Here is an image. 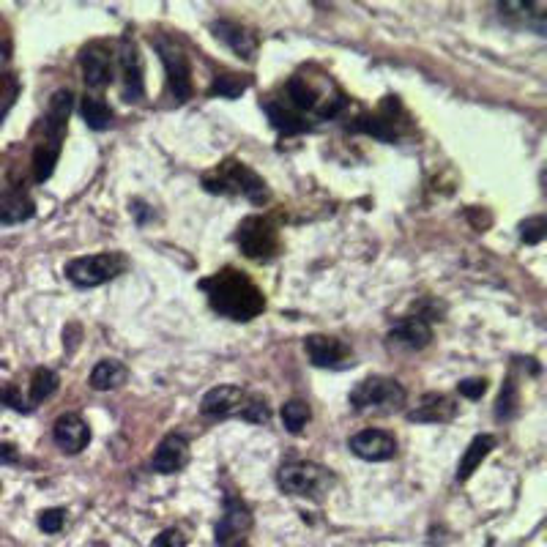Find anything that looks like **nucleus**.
I'll list each match as a JSON object with an SVG mask.
<instances>
[{
  "mask_svg": "<svg viewBox=\"0 0 547 547\" xmlns=\"http://www.w3.org/2000/svg\"><path fill=\"white\" fill-rule=\"evenodd\" d=\"M126 378H129V370L118 359H104L93 367L91 372V386L96 392H110V389H118L124 386Z\"/></svg>",
  "mask_w": 547,
  "mask_h": 547,
  "instance_id": "nucleus-21",
  "label": "nucleus"
},
{
  "mask_svg": "<svg viewBox=\"0 0 547 547\" xmlns=\"http://www.w3.org/2000/svg\"><path fill=\"white\" fill-rule=\"evenodd\" d=\"M58 392V375L47 367H39L31 378V403H44Z\"/></svg>",
  "mask_w": 547,
  "mask_h": 547,
  "instance_id": "nucleus-25",
  "label": "nucleus"
},
{
  "mask_svg": "<svg viewBox=\"0 0 547 547\" xmlns=\"http://www.w3.org/2000/svg\"><path fill=\"white\" fill-rule=\"evenodd\" d=\"M126 271V258L118 252H99L88 258H77L66 266V277L77 288H99L104 282H110L118 274Z\"/></svg>",
  "mask_w": 547,
  "mask_h": 547,
  "instance_id": "nucleus-3",
  "label": "nucleus"
},
{
  "mask_svg": "<svg viewBox=\"0 0 547 547\" xmlns=\"http://www.w3.org/2000/svg\"><path fill=\"white\" fill-rule=\"evenodd\" d=\"M80 113H83V121L91 126L93 132H102V129H107L110 121H113V110H110L102 99H93V96H85Z\"/></svg>",
  "mask_w": 547,
  "mask_h": 547,
  "instance_id": "nucleus-24",
  "label": "nucleus"
},
{
  "mask_svg": "<svg viewBox=\"0 0 547 547\" xmlns=\"http://www.w3.org/2000/svg\"><path fill=\"white\" fill-rule=\"evenodd\" d=\"M241 416L247 419V422H255V424H263V422H269V405L263 403V400H255V403H249L244 405V411H241Z\"/></svg>",
  "mask_w": 547,
  "mask_h": 547,
  "instance_id": "nucleus-35",
  "label": "nucleus"
},
{
  "mask_svg": "<svg viewBox=\"0 0 547 547\" xmlns=\"http://www.w3.org/2000/svg\"><path fill=\"white\" fill-rule=\"evenodd\" d=\"M403 403V386L392 378H381V375L364 378L351 392V405L356 411H397Z\"/></svg>",
  "mask_w": 547,
  "mask_h": 547,
  "instance_id": "nucleus-4",
  "label": "nucleus"
},
{
  "mask_svg": "<svg viewBox=\"0 0 547 547\" xmlns=\"http://www.w3.org/2000/svg\"><path fill=\"white\" fill-rule=\"evenodd\" d=\"M200 288L208 293L211 307L230 320H252L266 310V299L258 285L236 269H222L214 277L200 282Z\"/></svg>",
  "mask_w": 547,
  "mask_h": 547,
  "instance_id": "nucleus-1",
  "label": "nucleus"
},
{
  "mask_svg": "<svg viewBox=\"0 0 547 547\" xmlns=\"http://www.w3.org/2000/svg\"><path fill=\"white\" fill-rule=\"evenodd\" d=\"M334 474L318 463H288L279 468V487L290 496L323 498L334 487Z\"/></svg>",
  "mask_w": 547,
  "mask_h": 547,
  "instance_id": "nucleus-2",
  "label": "nucleus"
},
{
  "mask_svg": "<svg viewBox=\"0 0 547 547\" xmlns=\"http://www.w3.org/2000/svg\"><path fill=\"white\" fill-rule=\"evenodd\" d=\"M58 156H61V145L42 143L36 148V154H33V176H36L39 184H44V181L55 173Z\"/></svg>",
  "mask_w": 547,
  "mask_h": 547,
  "instance_id": "nucleus-22",
  "label": "nucleus"
},
{
  "mask_svg": "<svg viewBox=\"0 0 547 547\" xmlns=\"http://www.w3.org/2000/svg\"><path fill=\"white\" fill-rule=\"evenodd\" d=\"M203 184H206L208 192H228V186H233L236 192H241V195L247 197V200L258 203V206L269 200L266 181H263L258 173H252L247 165H241V162H225L219 181H214V178H206Z\"/></svg>",
  "mask_w": 547,
  "mask_h": 547,
  "instance_id": "nucleus-5",
  "label": "nucleus"
},
{
  "mask_svg": "<svg viewBox=\"0 0 547 547\" xmlns=\"http://www.w3.org/2000/svg\"><path fill=\"white\" fill-rule=\"evenodd\" d=\"M80 63H83V77L88 88H104L110 83V52L104 47H99V44L85 47Z\"/></svg>",
  "mask_w": 547,
  "mask_h": 547,
  "instance_id": "nucleus-19",
  "label": "nucleus"
},
{
  "mask_svg": "<svg viewBox=\"0 0 547 547\" xmlns=\"http://www.w3.org/2000/svg\"><path fill=\"white\" fill-rule=\"evenodd\" d=\"M310 405L304 403V400H290V403L282 405V422L288 427L290 433H301L307 422H310Z\"/></svg>",
  "mask_w": 547,
  "mask_h": 547,
  "instance_id": "nucleus-26",
  "label": "nucleus"
},
{
  "mask_svg": "<svg viewBox=\"0 0 547 547\" xmlns=\"http://www.w3.org/2000/svg\"><path fill=\"white\" fill-rule=\"evenodd\" d=\"M151 547H186V537L178 528H167V531H162V534L154 539V545Z\"/></svg>",
  "mask_w": 547,
  "mask_h": 547,
  "instance_id": "nucleus-36",
  "label": "nucleus"
},
{
  "mask_svg": "<svg viewBox=\"0 0 547 547\" xmlns=\"http://www.w3.org/2000/svg\"><path fill=\"white\" fill-rule=\"evenodd\" d=\"M351 452L367 463H386L397 455V438L383 430H362L351 438Z\"/></svg>",
  "mask_w": 547,
  "mask_h": 547,
  "instance_id": "nucleus-8",
  "label": "nucleus"
},
{
  "mask_svg": "<svg viewBox=\"0 0 547 547\" xmlns=\"http://www.w3.org/2000/svg\"><path fill=\"white\" fill-rule=\"evenodd\" d=\"M304 351L310 356L315 367H329V370H340L351 359L348 345L337 337H323V334H312L304 340Z\"/></svg>",
  "mask_w": 547,
  "mask_h": 547,
  "instance_id": "nucleus-11",
  "label": "nucleus"
},
{
  "mask_svg": "<svg viewBox=\"0 0 547 547\" xmlns=\"http://www.w3.org/2000/svg\"><path fill=\"white\" fill-rule=\"evenodd\" d=\"M244 91H247V80H241L236 74H217L208 88V93L219 96V99H238Z\"/></svg>",
  "mask_w": 547,
  "mask_h": 547,
  "instance_id": "nucleus-27",
  "label": "nucleus"
},
{
  "mask_svg": "<svg viewBox=\"0 0 547 547\" xmlns=\"http://www.w3.org/2000/svg\"><path fill=\"white\" fill-rule=\"evenodd\" d=\"M189 463V441H186L184 435H167L162 444L156 446L154 452V465L156 474H178L181 468H186Z\"/></svg>",
  "mask_w": 547,
  "mask_h": 547,
  "instance_id": "nucleus-13",
  "label": "nucleus"
},
{
  "mask_svg": "<svg viewBox=\"0 0 547 547\" xmlns=\"http://www.w3.org/2000/svg\"><path fill=\"white\" fill-rule=\"evenodd\" d=\"M33 217V203L28 197L17 195L14 200H9L6 206L0 208V222L6 225H17V222H25V219Z\"/></svg>",
  "mask_w": 547,
  "mask_h": 547,
  "instance_id": "nucleus-28",
  "label": "nucleus"
},
{
  "mask_svg": "<svg viewBox=\"0 0 547 547\" xmlns=\"http://www.w3.org/2000/svg\"><path fill=\"white\" fill-rule=\"evenodd\" d=\"M288 99L293 107H299V110H312L315 107V93H312V88L304 80H290L288 83Z\"/></svg>",
  "mask_w": 547,
  "mask_h": 547,
  "instance_id": "nucleus-30",
  "label": "nucleus"
},
{
  "mask_svg": "<svg viewBox=\"0 0 547 547\" xmlns=\"http://www.w3.org/2000/svg\"><path fill=\"white\" fill-rule=\"evenodd\" d=\"M69 113H72V93L58 91L52 96L50 110H47V118H44V143L61 145L63 135H66V124H69Z\"/></svg>",
  "mask_w": 547,
  "mask_h": 547,
  "instance_id": "nucleus-18",
  "label": "nucleus"
},
{
  "mask_svg": "<svg viewBox=\"0 0 547 547\" xmlns=\"http://www.w3.org/2000/svg\"><path fill=\"white\" fill-rule=\"evenodd\" d=\"M266 113L271 118V126L279 129L282 135H301V132H307V121L299 118L296 113L285 110V107H279V104H266Z\"/></svg>",
  "mask_w": 547,
  "mask_h": 547,
  "instance_id": "nucleus-23",
  "label": "nucleus"
},
{
  "mask_svg": "<svg viewBox=\"0 0 547 547\" xmlns=\"http://www.w3.org/2000/svg\"><path fill=\"white\" fill-rule=\"evenodd\" d=\"M345 104H348V99H345V96H334V99H331V102H326L323 104V107H318V115L320 118H334V115L340 113L342 107H345Z\"/></svg>",
  "mask_w": 547,
  "mask_h": 547,
  "instance_id": "nucleus-38",
  "label": "nucleus"
},
{
  "mask_svg": "<svg viewBox=\"0 0 547 547\" xmlns=\"http://www.w3.org/2000/svg\"><path fill=\"white\" fill-rule=\"evenodd\" d=\"M241 403H244L241 386H217L200 400V411H203V416H211V419H222V416L236 413Z\"/></svg>",
  "mask_w": 547,
  "mask_h": 547,
  "instance_id": "nucleus-16",
  "label": "nucleus"
},
{
  "mask_svg": "<svg viewBox=\"0 0 547 547\" xmlns=\"http://www.w3.org/2000/svg\"><path fill=\"white\" fill-rule=\"evenodd\" d=\"M52 438H55V444L61 446V452L77 455L91 441V430H88V424L77 413H63L61 419L55 422V427H52Z\"/></svg>",
  "mask_w": 547,
  "mask_h": 547,
  "instance_id": "nucleus-12",
  "label": "nucleus"
},
{
  "mask_svg": "<svg viewBox=\"0 0 547 547\" xmlns=\"http://www.w3.org/2000/svg\"><path fill=\"white\" fill-rule=\"evenodd\" d=\"M20 455H17V446L0 444V463H17Z\"/></svg>",
  "mask_w": 547,
  "mask_h": 547,
  "instance_id": "nucleus-39",
  "label": "nucleus"
},
{
  "mask_svg": "<svg viewBox=\"0 0 547 547\" xmlns=\"http://www.w3.org/2000/svg\"><path fill=\"white\" fill-rule=\"evenodd\" d=\"M121 74H124L126 102H140L145 93L143 58H140V50H137L135 39H132L129 33L121 39Z\"/></svg>",
  "mask_w": 547,
  "mask_h": 547,
  "instance_id": "nucleus-10",
  "label": "nucleus"
},
{
  "mask_svg": "<svg viewBox=\"0 0 547 547\" xmlns=\"http://www.w3.org/2000/svg\"><path fill=\"white\" fill-rule=\"evenodd\" d=\"M457 416L455 400H449L446 394H424L422 405H416V411L408 413L411 422L422 424H441L452 422Z\"/></svg>",
  "mask_w": 547,
  "mask_h": 547,
  "instance_id": "nucleus-17",
  "label": "nucleus"
},
{
  "mask_svg": "<svg viewBox=\"0 0 547 547\" xmlns=\"http://www.w3.org/2000/svg\"><path fill=\"white\" fill-rule=\"evenodd\" d=\"M249 528H252V515H249L247 504L238 501L236 496L225 498V512L217 523V545L230 547L244 537Z\"/></svg>",
  "mask_w": 547,
  "mask_h": 547,
  "instance_id": "nucleus-9",
  "label": "nucleus"
},
{
  "mask_svg": "<svg viewBox=\"0 0 547 547\" xmlns=\"http://www.w3.org/2000/svg\"><path fill=\"white\" fill-rule=\"evenodd\" d=\"M238 547H247V545H238Z\"/></svg>",
  "mask_w": 547,
  "mask_h": 547,
  "instance_id": "nucleus-40",
  "label": "nucleus"
},
{
  "mask_svg": "<svg viewBox=\"0 0 547 547\" xmlns=\"http://www.w3.org/2000/svg\"><path fill=\"white\" fill-rule=\"evenodd\" d=\"M517 403H520V397H517V383L509 378L501 386V394H498V403H496V419L506 422V419H512L517 413Z\"/></svg>",
  "mask_w": 547,
  "mask_h": 547,
  "instance_id": "nucleus-29",
  "label": "nucleus"
},
{
  "mask_svg": "<svg viewBox=\"0 0 547 547\" xmlns=\"http://www.w3.org/2000/svg\"><path fill=\"white\" fill-rule=\"evenodd\" d=\"M493 449H496V438H493V435H476L474 441H471V446L465 449L460 465H457V482H465L468 476L474 474L476 468L482 465V460H485Z\"/></svg>",
  "mask_w": 547,
  "mask_h": 547,
  "instance_id": "nucleus-20",
  "label": "nucleus"
},
{
  "mask_svg": "<svg viewBox=\"0 0 547 547\" xmlns=\"http://www.w3.org/2000/svg\"><path fill=\"white\" fill-rule=\"evenodd\" d=\"M238 247L252 260H269L277 252V230L271 228L269 219L249 217L238 225Z\"/></svg>",
  "mask_w": 547,
  "mask_h": 547,
  "instance_id": "nucleus-6",
  "label": "nucleus"
},
{
  "mask_svg": "<svg viewBox=\"0 0 547 547\" xmlns=\"http://www.w3.org/2000/svg\"><path fill=\"white\" fill-rule=\"evenodd\" d=\"M214 36L228 44L238 58L255 61V55H258V39H255V33H249L247 28H241L238 22H214Z\"/></svg>",
  "mask_w": 547,
  "mask_h": 547,
  "instance_id": "nucleus-14",
  "label": "nucleus"
},
{
  "mask_svg": "<svg viewBox=\"0 0 547 547\" xmlns=\"http://www.w3.org/2000/svg\"><path fill=\"white\" fill-rule=\"evenodd\" d=\"M457 389H460V394L468 397V400H479V397L487 392V381L485 378H465V381L457 383Z\"/></svg>",
  "mask_w": 547,
  "mask_h": 547,
  "instance_id": "nucleus-34",
  "label": "nucleus"
},
{
  "mask_svg": "<svg viewBox=\"0 0 547 547\" xmlns=\"http://www.w3.org/2000/svg\"><path fill=\"white\" fill-rule=\"evenodd\" d=\"M156 50L162 55V63H165L167 83H170V93L176 96V102H186L192 96V69H189V61L186 55L178 47L167 42H156Z\"/></svg>",
  "mask_w": 547,
  "mask_h": 547,
  "instance_id": "nucleus-7",
  "label": "nucleus"
},
{
  "mask_svg": "<svg viewBox=\"0 0 547 547\" xmlns=\"http://www.w3.org/2000/svg\"><path fill=\"white\" fill-rule=\"evenodd\" d=\"M0 405H9V408H14V411H28V405H25V400L20 397V392H17V386H14V383H9V386L0 392Z\"/></svg>",
  "mask_w": 547,
  "mask_h": 547,
  "instance_id": "nucleus-37",
  "label": "nucleus"
},
{
  "mask_svg": "<svg viewBox=\"0 0 547 547\" xmlns=\"http://www.w3.org/2000/svg\"><path fill=\"white\" fill-rule=\"evenodd\" d=\"M389 340L397 342V345H405V348H411V351H422L430 345L433 340V329H430V323L424 318H403L397 320L389 331Z\"/></svg>",
  "mask_w": 547,
  "mask_h": 547,
  "instance_id": "nucleus-15",
  "label": "nucleus"
},
{
  "mask_svg": "<svg viewBox=\"0 0 547 547\" xmlns=\"http://www.w3.org/2000/svg\"><path fill=\"white\" fill-rule=\"evenodd\" d=\"M545 233H547L545 217H531L520 225V238H523L526 244H539V241L545 238Z\"/></svg>",
  "mask_w": 547,
  "mask_h": 547,
  "instance_id": "nucleus-32",
  "label": "nucleus"
},
{
  "mask_svg": "<svg viewBox=\"0 0 547 547\" xmlns=\"http://www.w3.org/2000/svg\"><path fill=\"white\" fill-rule=\"evenodd\" d=\"M66 523V512L63 509H44L42 515H39V528H42L44 534H58Z\"/></svg>",
  "mask_w": 547,
  "mask_h": 547,
  "instance_id": "nucleus-33",
  "label": "nucleus"
},
{
  "mask_svg": "<svg viewBox=\"0 0 547 547\" xmlns=\"http://www.w3.org/2000/svg\"><path fill=\"white\" fill-rule=\"evenodd\" d=\"M17 93H20V83H17L11 74H0V118H3L6 110L14 104Z\"/></svg>",
  "mask_w": 547,
  "mask_h": 547,
  "instance_id": "nucleus-31",
  "label": "nucleus"
}]
</instances>
